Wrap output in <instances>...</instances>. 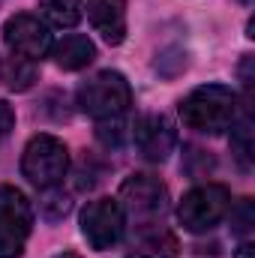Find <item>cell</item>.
I'll list each match as a JSON object with an SVG mask.
<instances>
[{
	"label": "cell",
	"instance_id": "6da1fadb",
	"mask_svg": "<svg viewBox=\"0 0 255 258\" xmlns=\"http://www.w3.org/2000/svg\"><path fill=\"white\" fill-rule=\"evenodd\" d=\"M237 93L225 84H201L180 102V120L195 132L219 135L237 120Z\"/></svg>",
	"mask_w": 255,
	"mask_h": 258
},
{
	"label": "cell",
	"instance_id": "7a4b0ae2",
	"mask_svg": "<svg viewBox=\"0 0 255 258\" xmlns=\"http://www.w3.org/2000/svg\"><path fill=\"white\" fill-rule=\"evenodd\" d=\"M129 105H132V87L114 69L96 72L93 78H87L78 87V108L93 120L123 117L129 111Z\"/></svg>",
	"mask_w": 255,
	"mask_h": 258
},
{
	"label": "cell",
	"instance_id": "3957f363",
	"mask_svg": "<svg viewBox=\"0 0 255 258\" xmlns=\"http://www.w3.org/2000/svg\"><path fill=\"white\" fill-rule=\"evenodd\" d=\"M117 204L123 210V219L135 222V228H150L159 225L168 210V189L153 174H132L120 183Z\"/></svg>",
	"mask_w": 255,
	"mask_h": 258
},
{
	"label": "cell",
	"instance_id": "277c9868",
	"mask_svg": "<svg viewBox=\"0 0 255 258\" xmlns=\"http://www.w3.org/2000/svg\"><path fill=\"white\" fill-rule=\"evenodd\" d=\"M69 171V150L60 138L39 132L24 144L21 153V174L27 177V183H33L36 189H48V186H60V180Z\"/></svg>",
	"mask_w": 255,
	"mask_h": 258
},
{
	"label": "cell",
	"instance_id": "5b68a950",
	"mask_svg": "<svg viewBox=\"0 0 255 258\" xmlns=\"http://www.w3.org/2000/svg\"><path fill=\"white\" fill-rule=\"evenodd\" d=\"M231 210V192L222 183H201L180 198L177 204V219L186 231H210L219 225Z\"/></svg>",
	"mask_w": 255,
	"mask_h": 258
},
{
	"label": "cell",
	"instance_id": "8992f818",
	"mask_svg": "<svg viewBox=\"0 0 255 258\" xmlns=\"http://www.w3.org/2000/svg\"><path fill=\"white\" fill-rule=\"evenodd\" d=\"M33 228V207L15 186H0V258H18Z\"/></svg>",
	"mask_w": 255,
	"mask_h": 258
},
{
	"label": "cell",
	"instance_id": "52a82bcc",
	"mask_svg": "<svg viewBox=\"0 0 255 258\" xmlns=\"http://www.w3.org/2000/svg\"><path fill=\"white\" fill-rule=\"evenodd\" d=\"M123 228H126V219L117 198H96V201H87V207L81 210V234L96 252L117 246L123 237Z\"/></svg>",
	"mask_w": 255,
	"mask_h": 258
},
{
	"label": "cell",
	"instance_id": "ba28073f",
	"mask_svg": "<svg viewBox=\"0 0 255 258\" xmlns=\"http://www.w3.org/2000/svg\"><path fill=\"white\" fill-rule=\"evenodd\" d=\"M3 42L15 57H24V60L36 63L51 51V30L39 15L18 12L3 24Z\"/></svg>",
	"mask_w": 255,
	"mask_h": 258
},
{
	"label": "cell",
	"instance_id": "9c48e42d",
	"mask_svg": "<svg viewBox=\"0 0 255 258\" xmlns=\"http://www.w3.org/2000/svg\"><path fill=\"white\" fill-rule=\"evenodd\" d=\"M132 141H135V147L141 150L144 159L165 162L168 153L177 144V132H174V123L165 114H144L132 126Z\"/></svg>",
	"mask_w": 255,
	"mask_h": 258
},
{
	"label": "cell",
	"instance_id": "30bf717a",
	"mask_svg": "<svg viewBox=\"0 0 255 258\" xmlns=\"http://www.w3.org/2000/svg\"><path fill=\"white\" fill-rule=\"evenodd\" d=\"M87 21L108 45H120L126 39V0H87Z\"/></svg>",
	"mask_w": 255,
	"mask_h": 258
},
{
	"label": "cell",
	"instance_id": "8fae6325",
	"mask_svg": "<svg viewBox=\"0 0 255 258\" xmlns=\"http://www.w3.org/2000/svg\"><path fill=\"white\" fill-rule=\"evenodd\" d=\"M180 243L168 228L150 225V228H138V234L132 237L126 249V258H177Z\"/></svg>",
	"mask_w": 255,
	"mask_h": 258
},
{
	"label": "cell",
	"instance_id": "7c38bea8",
	"mask_svg": "<svg viewBox=\"0 0 255 258\" xmlns=\"http://www.w3.org/2000/svg\"><path fill=\"white\" fill-rule=\"evenodd\" d=\"M51 57H54V63L66 69V72H78V69H84L87 63H93V57H96V45L84 36V33H69L63 36L57 45H51Z\"/></svg>",
	"mask_w": 255,
	"mask_h": 258
},
{
	"label": "cell",
	"instance_id": "4fadbf2b",
	"mask_svg": "<svg viewBox=\"0 0 255 258\" xmlns=\"http://www.w3.org/2000/svg\"><path fill=\"white\" fill-rule=\"evenodd\" d=\"M81 0H42L39 12L42 21L51 27H75L81 21Z\"/></svg>",
	"mask_w": 255,
	"mask_h": 258
},
{
	"label": "cell",
	"instance_id": "5bb4252c",
	"mask_svg": "<svg viewBox=\"0 0 255 258\" xmlns=\"http://www.w3.org/2000/svg\"><path fill=\"white\" fill-rule=\"evenodd\" d=\"M0 81H6V84H9V90H27V87L36 81L33 60L12 57L9 63H0Z\"/></svg>",
	"mask_w": 255,
	"mask_h": 258
},
{
	"label": "cell",
	"instance_id": "9a60e30c",
	"mask_svg": "<svg viewBox=\"0 0 255 258\" xmlns=\"http://www.w3.org/2000/svg\"><path fill=\"white\" fill-rule=\"evenodd\" d=\"M69 210H72V198H69L63 189H57V186L42 189V198H39V213H42L45 219L57 222V219H63Z\"/></svg>",
	"mask_w": 255,
	"mask_h": 258
},
{
	"label": "cell",
	"instance_id": "2e32d148",
	"mask_svg": "<svg viewBox=\"0 0 255 258\" xmlns=\"http://www.w3.org/2000/svg\"><path fill=\"white\" fill-rule=\"evenodd\" d=\"M231 147H234V153L243 165L252 162V120H249V114L243 120L231 123Z\"/></svg>",
	"mask_w": 255,
	"mask_h": 258
},
{
	"label": "cell",
	"instance_id": "e0dca14e",
	"mask_svg": "<svg viewBox=\"0 0 255 258\" xmlns=\"http://www.w3.org/2000/svg\"><path fill=\"white\" fill-rule=\"evenodd\" d=\"M123 135H126L123 117H111V120H99V123H96V138H99L105 147H120V144H123Z\"/></svg>",
	"mask_w": 255,
	"mask_h": 258
},
{
	"label": "cell",
	"instance_id": "ac0fdd59",
	"mask_svg": "<svg viewBox=\"0 0 255 258\" xmlns=\"http://www.w3.org/2000/svg\"><path fill=\"white\" fill-rule=\"evenodd\" d=\"M231 225H234L237 234H246V231L252 228V201H249V198L240 201V213L231 210Z\"/></svg>",
	"mask_w": 255,
	"mask_h": 258
},
{
	"label": "cell",
	"instance_id": "d6986e66",
	"mask_svg": "<svg viewBox=\"0 0 255 258\" xmlns=\"http://www.w3.org/2000/svg\"><path fill=\"white\" fill-rule=\"evenodd\" d=\"M12 129H15V111H12V105H9V102H3V99H0V141H3Z\"/></svg>",
	"mask_w": 255,
	"mask_h": 258
},
{
	"label": "cell",
	"instance_id": "ffe728a7",
	"mask_svg": "<svg viewBox=\"0 0 255 258\" xmlns=\"http://www.w3.org/2000/svg\"><path fill=\"white\" fill-rule=\"evenodd\" d=\"M234 258H255V249H252V243H243L237 252H234Z\"/></svg>",
	"mask_w": 255,
	"mask_h": 258
},
{
	"label": "cell",
	"instance_id": "44dd1931",
	"mask_svg": "<svg viewBox=\"0 0 255 258\" xmlns=\"http://www.w3.org/2000/svg\"><path fill=\"white\" fill-rule=\"evenodd\" d=\"M54 258H78L75 252H60V255H54Z\"/></svg>",
	"mask_w": 255,
	"mask_h": 258
}]
</instances>
